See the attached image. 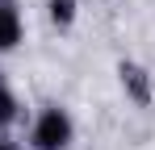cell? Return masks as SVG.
Returning a JSON list of instances; mask_svg holds the SVG:
<instances>
[{"label":"cell","instance_id":"277c9868","mask_svg":"<svg viewBox=\"0 0 155 150\" xmlns=\"http://www.w3.org/2000/svg\"><path fill=\"white\" fill-rule=\"evenodd\" d=\"M17 117H21V96L13 92L8 75H4V67H0V133H8V129L17 125Z\"/></svg>","mask_w":155,"mask_h":150},{"label":"cell","instance_id":"6da1fadb","mask_svg":"<svg viewBox=\"0 0 155 150\" xmlns=\"http://www.w3.org/2000/svg\"><path fill=\"white\" fill-rule=\"evenodd\" d=\"M71 142H76V117L54 100L38 104L29 133H25V150H67Z\"/></svg>","mask_w":155,"mask_h":150},{"label":"cell","instance_id":"8992f818","mask_svg":"<svg viewBox=\"0 0 155 150\" xmlns=\"http://www.w3.org/2000/svg\"><path fill=\"white\" fill-rule=\"evenodd\" d=\"M0 150H21V142H17V138H8V133H0Z\"/></svg>","mask_w":155,"mask_h":150},{"label":"cell","instance_id":"7a4b0ae2","mask_svg":"<svg viewBox=\"0 0 155 150\" xmlns=\"http://www.w3.org/2000/svg\"><path fill=\"white\" fill-rule=\"evenodd\" d=\"M117 83H122L126 100H134L138 108H147L155 100V75L147 71L143 63H134V58H122V63H117Z\"/></svg>","mask_w":155,"mask_h":150},{"label":"cell","instance_id":"3957f363","mask_svg":"<svg viewBox=\"0 0 155 150\" xmlns=\"http://www.w3.org/2000/svg\"><path fill=\"white\" fill-rule=\"evenodd\" d=\"M25 38V13L21 0H0V54H13Z\"/></svg>","mask_w":155,"mask_h":150},{"label":"cell","instance_id":"5b68a950","mask_svg":"<svg viewBox=\"0 0 155 150\" xmlns=\"http://www.w3.org/2000/svg\"><path fill=\"white\" fill-rule=\"evenodd\" d=\"M80 17V0H46V21L54 29H71Z\"/></svg>","mask_w":155,"mask_h":150}]
</instances>
